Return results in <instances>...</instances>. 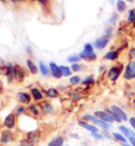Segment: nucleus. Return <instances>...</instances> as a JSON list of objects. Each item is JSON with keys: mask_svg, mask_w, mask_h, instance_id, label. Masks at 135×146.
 <instances>
[{"mask_svg": "<svg viewBox=\"0 0 135 146\" xmlns=\"http://www.w3.org/2000/svg\"><path fill=\"white\" fill-rule=\"evenodd\" d=\"M82 84L84 85H91V84H94V78L93 76H88L86 80H82Z\"/></svg>", "mask_w": 135, "mask_h": 146, "instance_id": "2f4dec72", "label": "nucleus"}, {"mask_svg": "<svg viewBox=\"0 0 135 146\" xmlns=\"http://www.w3.org/2000/svg\"><path fill=\"white\" fill-rule=\"evenodd\" d=\"M102 135H105L106 138H109V139H110V138H111V137H110L109 133H108V132H106V131H105V132H103V133H102Z\"/></svg>", "mask_w": 135, "mask_h": 146, "instance_id": "79ce46f5", "label": "nucleus"}, {"mask_svg": "<svg viewBox=\"0 0 135 146\" xmlns=\"http://www.w3.org/2000/svg\"><path fill=\"white\" fill-rule=\"evenodd\" d=\"M32 1H34V0H32Z\"/></svg>", "mask_w": 135, "mask_h": 146, "instance_id": "09e8293b", "label": "nucleus"}, {"mask_svg": "<svg viewBox=\"0 0 135 146\" xmlns=\"http://www.w3.org/2000/svg\"><path fill=\"white\" fill-rule=\"evenodd\" d=\"M80 59H81V57L79 56V55H72V56H69V57H68V62L76 64V62H79Z\"/></svg>", "mask_w": 135, "mask_h": 146, "instance_id": "cd10ccee", "label": "nucleus"}, {"mask_svg": "<svg viewBox=\"0 0 135 146\" xmlns=\"http://www.w3.org/2000/svg\"><path fill=\"white\" fill-rule=\"evenodd\" d=\"M50 70H51L52 76L55 77V78H60L62 76V72L60 67L57 66L55 62H50Z\"/></svg>", "mask_w": 135, "mask_h": 146, "instance_id": "0eeeda50", "label": "nucleus"}, {"mask_svg": "<svg viewBox=\"0 0 135 146\" xmlns=\"http://www.w3.org/2000/svg\"><path fill=\"white\" fill-rule=\"evenodd\" d=\"M79 56L82 59L87 60V62H93V60L96 59V54L95 53H93V54H86L84 52H81L80 54H79Z\"/></svg>", "mask_w": 135, "mask_h": 146, "instance_id": "f3484780", "label": "nucleus"}, {"mask_svg": "<svg viewBox=\"0 0 135 146\" xmlns=\"http://www.w3.org/2000/svg\"><path fill=\"white\" fill-rule=\"evenodd\" d=\"M105 58L108 60H115L118 58V52L117 51H109L105 55Z\"/></svg>", "mask_w": 135, "mask_h": 146, "instance_id": "aec40b11", "label": "nucleus"}, {"mask_svg": "<svg viewBox=\"0 0 135 146\" xmlns=\"http://www.w3.org/2000/svg\"><path fill=\"white\" fill-rule=\"evenodd\" d=\"M130 142H131L132 146H135V137H133V138L130 139Z\"/></svg>", "mask_w": 135, "mask_h": 146, "instance_id": "ea45409f", "label": "nucleus"}, {"mask_svg": "<svg viewBox=\"0 0 135 146\" xmlns=\"http://www.w3.org/2000/svg\"><path fill=\"white\" fill-rule=\"evenodd\" d=\"M0 92H1V89H0Z\"/></svg>", "mask_w": 135, "mask_h": 146, "instance_id": "de8ad7c7", "label": "nucleus"}, {"mask_svg": "<svg viewBox=\"0 0 135 146\" xmlns=\"http://www.w3.org/2000/svg\"><path fill=\"white\" fill-rule=\"evenodd\" d=\"M70 83L72 85H77L80 83V77L79 76H72L70 78Z\"/></svg>", "mask_w": 135, "mask_h": 146, "instance_id": "c756f323", "label": "nucleus"}, {"mask_svg": "<svg viewBox=\"0 0 135 146\" xmlns=\"http://www.w3.org/2000/svg\"><path fill=\"white\" fill-rule=\"evenodd\" d=\"M71 69H72V71H74V72H79V71L82 70V67H81L80 65H78V64H73L72 67H71Z\"/></svg>", "mask_w": 135, "mask_h": 146, "instance_id": "473e14b6", "label": "nucleus"}, {"mask_svg": "<svg viewBox=\"0 0 135 146\" xmlns=\"http://www.w3.org/2000/svg\"><path fill=\"white\" fill-rule=\"evenodd\" d=\"M84 52L86 54H93V46L91 44H86L84 47Z\"/></svg>", "mask_w": 135, "mask_h": 146, "instance_id": "bb28decb", "label": "nucleus"}, {"mask_svg": "<svg viewBox=\"0 0 135 146\" xmlns=\"http://www.w3.org/2000/svg\"><path fill=\"white\" fill-rule=\"evenodd\" d=\"M59 67H60V69H61L62 75H65V76H70V75L72 74V70L70 69L69 67H66V66H59Z\"/></svg>", "mask_w": 135, "mask_h": 146, "instance_id": "a878e982", "label": "nucleus"}, {"mask_svg": "<svg viewBox=\"0 0 135 146\" xmlns=\"http://www.w3.org/2000/svg\"><path fill=\"white\" fill-rule=\"evenodd\" d=\"M42 110L44 111V113H47V114H49V113H52L53 112V107H52V105L50 104V103L47 102H44L42 105Z\"/></svg>", "mask_w": 135, "mask_h": 146, "instance_id": "4be33fe9", "label": "nucleus"}, {"mask_svg": "<svg viewBox=\"0 0 135 146\" xmlns=\"http://www.w3.org/2000/svg\"><path fill=\"white\" fill-rule=\"evenodd\" d=\"M118 129H119V130L121 131V133H122L124 137H127L129 140L131 139V138H133V137H135L134 132L132 131L130 128H127L126 126H122V125H121V126H119V127H118Z\"/></svg>", "mask_w": 135, "mask_h": 146, "instance_id": "9b49d317", "label": "nucleus"}, {"mask_svg": "<svg viewBox=\"0 0 135 146\" xmlns=\"http://www.w3.org/2000/svg\"><path fill=\"white\" fill-rule=\"evenodd\" d=\"M1 1H2V2H5V0H1Z\"/></svg>", "mask_w": 135, "mask_h": 146, "instance_id": "49530a36", "label": "nucleus"}, {"mask_svg": "<svg viewBox=\"0 0 135 146\" xmlns=\"http://www.w3.org/2000/svg\"><path fill=\"white\" fill-rule=\"evenodd\" d=\"M39 69H40V72L43 76H47V74H49V69H47V66L42 62H39Z\"/></svg>", "mask_w": 135, "mask_h": 146, "instance_id": "393cba45", "label": "nucleus"}, {"mask_svg": "<svg viewBox=\"0 0 135 146\" xmlns=\"http://www.w3.org/2000/svg\"><path fill=\"white\" fill-rule=\"evenodd\" d=\"M26 112V107L24 106H19L18 108H17V109H16V115H17V117H18V115H21L22 113H24Z\"/></svg>", "mask_w": 135, "mask_h": 146, "instance_id": "72a5a7b5", "label": "nucleus"}, {"mask_svg": "<svg viewBox=\"0 0 135 146\" xmlns=\"http://www.w3.org/2000/svg\"><path fill=\"white\" fill-rule=\"evenodd\" d=\"M28 139L30 140V141H32V142H36V141H38V139H39V132L37 131V130H34V131H31L28 133Z\"/></svg>", "mask_w": 135, "mask_h": 146, "instance_id": "6ab92c4d", "label": "nucleus"}, {"mask_svg": "<svg viewBox=\"0 0 135 146\" xmlns=\"http://www.w3.org/2000/svg\"><path fill=\"white\" fill-rule=\"evenodd\" d=\"M31 93H32V96L34 98V100H36V101H40L43 98V94L37 88H32L31 89Z\"/></svg>", "mask_w": 135, "mask_h": 146, "instance_id": "2eb2a0df", "label": "nucleus"}, {"mask_svg": "<svg viewBox=\"0 0 135 146\" xmlns=\"http://www.w3.org/2000/svg\"><path fill=\"white\" fill-rule=\"evenodd\" d=\"M94 115L96 117H98V119H100V120L105 121V122H108V123H113L114 121V117L110 114L108 111H95L94 112Z\"/></svg>", "mask_w": 135, "mask_h": 146, "instance_id": "20e7f679", "label": "nucleus"}, {"mask_svg": "<svg viewBox=\"0 0 135 146\" xmlns=\"http://www.w3.org/2000/svg\"><path fill=\"white\" fill-rule=\"evenodd\" d=\"M128 20L130 22H134L135 23V11L134 10H130V11H129Z\"/></svg>", "mask_w": 135, "mask_h": 146, "instance_id": "c85d7f7f", "label": "nucleus"}, {"mask_svg": "<svg viewBox=\"0 0 135 146\" xmlns=\"http://www.w3.org/2000/svg\"><path fill=\"white\" fill-rule=\"evenodd\" d=\"M121 73V68H119V67H112V68L109 70V72H108V77H109L111 80L115 82V80L119 77Z\"/></svg>", "mask_w": 135, "mask_h": 146, "instance_id": "423d86ee", "label": "nucleus"}, {"mask_svg": "<svg viewBox=\"0 0 135 146\" xmlns=\"http://www.w3.org/2000/svg\"><path fill=\"white\" fill-rule=\"evenodd\" d=\"M26 65H28V68L30 69V72L32 73V74H36V73L38 72V68H37L36 65H35L31 59H28V60H26Z\"/></svg>", "mask_w": 135, "mask_h": 146, "instance_id": "a211bd4d", "label": "nucleus"}, {"mask_svg": "<svg viewBox=\"0 0 135 146\" xmlns=\"http://www.w3.org/2000/svg\"><path fill=\"white\" fill-rule=\"evenodd\" d=\"M113 137L117 141H119L121 143H127V138L124 137L122 133H118V132H113Z\"/></svg>", "mask_w": 135, "mask_h": 146, "instance_id": "b1692460", "label": "nucleus"}, {"mask_svg": "<svg viewBox=\"0 0 135 146\" xmlns=\"http://www.w3.org/2000/svg\"><path fill=\"white\" fill-rule=\"evenodd\" d=\"M11 1H13V2H17V1H20V0H11Z\"/></svg>", "mask_w": 135, "mask_h": 146, "instance_id": "c03bdc74", "label": "nucleus"}, {"mask_svg": "<svg viewBox=\"0 0 135 146\" xmlns=\"http://www.w3.org/2000/svg\"><path fill=\"white\" fill-rule=\"evenodd\" d=\"M106 111H108V112L114 117V120L116 121V122H118V123L121 122V121H124V122L128 121V115H127V113L124 112L121 107L117 106V105H112L111 108H110V110H106Z\"/></svg>", "mask_w": 135, "mask_h": 146, "instance_id": "f257e3e1", "label": "nucleus"}, {"mask_svg": "<svg viewBox=\"0 0 135 146\" xmlns=\"http://www.w3.org/2000/svg\"><path fill=\"white\" fill-rule=\"evenodd\" d=\"M130 54H131V56L135 57V48H132L131 50H130Z\"/></svg>", "mask_w": 135, "mask_h": 146, "instance_id": "58836bf2", "label": "nucleus"}, {"mask_svg": "<svg viewBox=\"0 0 135 146\" xmlns=\"http://www.w3.org/2000/svg\"><path fill=\"white\" fill-rule=\"evenodd\" d=\"M92 137L96 140H103V135H99L98 132H91Z\"/></svg>", "mask_w": 135, "mask_h": 146, "instance_id": "c9c22d12", "label": "nucleus"}, {"mask_svg": "<svg viewBox=\"0 0 135 146\" xmlns=\"http://www.w3.org/2000/svg\"><path fill=\"white\" fill-rule=\"evenodd\" d=\"M29 109H30V111H31V113H33L34 115H37V114L39 113V110H38V108H37L35 105H30Z\"/></svg>", "mask_w": 135, "mask_h": 146, "instance_id": "7c9ffc66", "label": "nucleus"}, {"mask_svg": "<svg viewBox=\"0 0 135 146\" xmlns=\"http://www.w3.org/2000/svg\"><path fill=\"white\" fill-rule=\"evenodd\" d=\"M109 44V37L108 36H102L98 39L95 40L94 42V46L96 49H98V50H102V49H105V48L108 46Z\"/></svg>", "mask_w": 135, "mask_h": 146, "instance_id": "39448f33", "label": "nucleus"}, {"mask_svg": "<svg viewBox=\"0 0 135 146\" xmlns=\"http://www.w3.org/2000/svg\"><path fill=\"white\" fill-rule=\"evenodd\" d=\"M112 16H113V17H112L111 19H110V22H111V23H113V22H115V20H116V18H117V15H116V14H113Z\"/></svg>", "mask_w": 135, "mask_h": 146, "instance_id": "4c0bfd02", "label": "nucleus"}, {"mask_svg": "<svg viewBox=\"0 0 135 146\" xmlns=\"http://www.w3.org/2000/svg\"><path fill=\"white\" fill-rule=\"evenodd\" d=\"M129 122H130V125L132 126V128L135 130V117H132L129 119Z\"/></svg>", "mask_w": 135, "mask_h": 146, "instance_id": "e433bc0d", "label": "nucleus"}, {"mask_svg": "<svg viewBox=\"0 0 135 146\" xmlns=\"http://www.w3.org/2000/svg\"><path fill=\"white\" fill-rule=\"evenodd\" d=\"M124 146H131V145H129V144H127V143H124Z\"/></svg>", "mask_w": 135, "mask_h": 146, "instance_id": "37998d69", "label": "nucleus"}, {"mask_svg": "<svg viewBox=\"0 0 135 146\" xmlns=\"http://www.w3.org/2000/svg\"><path fill=\"white\" fill-rule=\"evenodd\" d=\"M45 93H47V95L49 96V98H57V96L59 95L58 91H57L56 89H54V88L47 89V91H45Z\"/></svg>", "mask_w": 135, "mask_h": 146, "instance_id": "5701e85b", "label": "nucleus"}, {"mask_svg": "<svg viewBox=\"0 0 135 146\" xmlns=\"http://www.w3.org/2000/svg\"><path fill=\"white\" fill-rule=\"evenodd\" d=\"M14 71H15V77H16V78H18L19 80H23V77L26 76L24 71H23V70H22L19 66H15Z\"/></svg>", "mask_w": 135, "mask_h": 146, "instance_id": "ddd939ff", "label": "nucleus"}, {"mask_svg": "<svg viewBox=\"0 0 135 146\" xmlns=\"http://www.w3.org/2000/svg\"><path fill=\"white\" fill-rule=\"evenodd\" d=\"M78 125H79L80 127L84 128V129H87V130H89V131H91V132H98V128L96 127V126H93V125L89 124L87 122L79 121V122H78Z\"/></svg>", "mask_w": 135, "mask_h": 146, "instance_id": "1a4fd4ad", "label": "nucleus"}, {"mask_svg": "<svg viewBox=\"0 0 135 146\" xmlns=\"http://www.w3.org/2000/svg\"><path fill=\"white\" fill-rule=\"evenodd\" d=\"M62 145H63V138L62 137H57V138L51 140L49 142V145L47 146H62Z\"/></svg>", "mask_w": 135, "mask_h": 146, "instance_id": "dca6fc26", "label": "nucleus"}, {"mask_svg": "<svg viewBox=\"0 0 135 146\" xmlns=\"http://www.w3.org/2000/svg\"><path fill=\"white\" fill-rule=\"evenodd\" d=\"M116 7H117V11L119 12V13H122V12L126 11L127 4H126V2H124V0H118L116 3Z\"/></svg>", "mask_w": 135, "mask_h": 146, "instance_id": "412c9836", "label": "nucleus"}, {"mask_svg": "<svg viewBox=\"0 0 135 146\" xmlns=\"http://www.w3.org/2000/svg\"><path fill=\"white\" fill-rule=\"evenodd\" d=\"M4 125H5V127H7V129H12V128H14V126H15L14 114L10 113V114L5 117V120H4Z\"/></svg>", "mask_w": 135, "mask_h": 146, "instance_id": "9d476101", "label": "nucleus"}, {"mask_svg": "<svg viewBox=\"0 0 135 146\" xmlns=\"http://www.w3.org/2000/svg\"><path fill=\"white\" fill-rule=\"evenodd\" d=\"M84 120L91 121V122H93L94 124L98 125V126H100V127L103 128V129H107V130L111 128V124H110V123H108V122H105V121L100 120V119L96 117L95 115H90V114H87V115H84Z\"/></svg>", "mask_w": 135, "mask_h": 146, "instance_id": "f03ea898", "label": "nucleus"}, {"mask_svg": "<svg viewBox=\"0 0 135 146\" xmlns=\"http://www.w3.org/2000/svg\"><path fill=\"white\" fill-rule=\"evenodd\" d=\"M124 77L126 80H133L135 78V60L128 62L124 73Z\"/></svg>", "mask_w": 135, "mask_h": 146, "instance_id": "7ed1b4c3", "label": "nucleus"}, {"mask_svg": "<svg viewBox=\"0 0 135 146\" xmlns=\"http://www.w3.org/2000/svg\"><path fill=\"white\" fill-rule=\"evenodd\" d=\"M34 143L32 141H30L29 139L28 140H22L20 142V146H33Z\"/></svg>", "mask_w": 135, "mask_h": 146, "instance_id": "f704fd0d", "label": "nucleus"}, {"mask_svg": "<svg viewBox=\"0 0 135 146\" xmlns=\"http://www.w3.org/2000/svg\"><path fill=\"white\" fill-rule=\"evenodd\" d=\"M127 1H130V2H132V1H133V0H127Z\"/></svg>", "mask_w": 135, "mask_h": 146, "instance_id": "a18cd8bd", "label": "nucleus"}, {"mask_svg": "<svg viewBox=\"0 0 135 146\" xmlns=\"http://www.w3.org/2000/svg\"><path fill=\"white\" fill-rule=\"evenodd\" d=\"M5 74H7V82L11 83L12 80H13V78L15 77V71H14L13 65L10 64V62L7 64V68H5Z\"/></svg>", "mask_w": 135, "mask_h": 146, "instance_id": "6e6552de", "label": "nucleus"}, {"mask_svg": "<svg viewBox=\"0 0 135 146\" xmlns=\"http://www.w3.org/2000/svg\"><path fill=\"white\" fill-rule=\"evenodd\" d=\"M41 4H47V0H38Z\"/></svg>", "mask_w": 135, "mask_h": 146, "instance_id": "a19ab883", "label": "nucleus"}, {"mask_svg": "<svg viewBox=\"0 0 135 146\" xmlns=\"http://www.w3.org/2000/svg\"><path fill=\"white\" fill-rule=\"evenodd\" d=\"M12 140H13V135H12L11 132H9V131L2 132L1 139H0L1 143H9V142H11Z\"/></svg>", "mask_w": 135, "mask_h": 146, "instance_id": "4468645a", "label": "nucleus"}, {"mask_svg": "<svg viewBox=\"0 0 135 146\" xmlns=\"http://www.w3.org/2000/svg\"><path fill=\"white\" fill-rule=\"evenodd\" d=\"M17 98H18L20 102L24 103V104H29L31 102V96L26 92H19L18 94H17Z\"/></svg>", "mask_w": 135, "mask_h": 146, "instance_id": "f8f14e48", "label": "nucleus"}]
</instances>
